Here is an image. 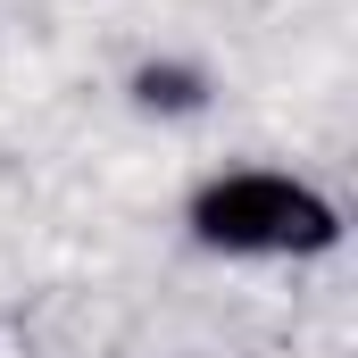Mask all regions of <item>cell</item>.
Returning <instances> with one entry per match:
<instances>
[{
  "mask_svg": "<svg viewBox=\"0 0 358 358\" xmlns=\"http://www.w3.org/2000/svg\"><path fill=\"white\" fill-rule=\"evenodd\" d=\"M183 234H192V250L250 259V267L325 259V250H342V200L317 176L242 159V167H208V176L183 192Z\"/></svg>",
  "mask_w": 358,
  "mask_h": 358,
  "instance_id": "cell-1",
  "label": "cell"
},
{
  "mask_svg": "<svg viewBox=\"0 0 358 358\" xmlns=\"http://www.w3.org/2000/svg\"><path fill=\"white\" fill-rule=\"evenodd\" d=\"M117 92H125V108L150 117V125H192V117L217 108V67L192 59V50H142Z\"/></svg>",
  "mask_w": 358,
  "mask_h": 358,
  "instance_id": "cell-2",
  "label": "cell"
}]
</instances>
